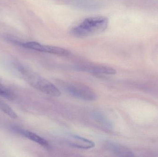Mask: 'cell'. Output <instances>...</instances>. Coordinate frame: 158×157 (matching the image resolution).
Segmentation results:
<instances>
[{
	"mask_svg": "<svg viewBox=\"0 0 158 157\" xmlns=\"http://www.w3.org/2000/svg\"><path fill=\"white\" fill-rule=\"evenodd\" d=\"M108 24V18L106 17H91L73 27L70 30V34L77 37H89L106 30Z\"/></svg>",
	"mask_w": 158,
	"mask_h": 157,
	"instance_id": "cell-1",
	"label": "cell"
},
{
	"mask_svg": "<svg viewBox=\"0 0 158 157\" xmlns=\"http://www.w3.org/2000/svg\"><path fill=\"white\" fill-rule=\"evenodd\" d=\"M19 70L24 79L34 88L54 97L61 96L60 90L48 80L24 66H19Z\"/></svg>",
	"mask_w": 158,
	"mask_h": 157,
	"instance_id": "cell-2",
	"label": "cell"
},
{
	"mask_svg": "<svg viewBox=\"0 0 158 157\" xmlns=\"http://www.w3.org/2000/svg\"><path fill=\"white\" fill-rule=\"evenodd\" d=\"M66 89L72 96L82 100L94 101L97 97L94 90L83 84L71 83L67 85Z\"/></svg>",
	"mask_w": 158,
	"mask_h": 157,
	"instance_id": "cell-3",
	"label": "cell"
},
{
	"mask_svg": "<svg viewBox=\"0 0 158 157\" xmlns=\"http://www.w3.org/2000/svg\"><path fill=\"white\" fill-rule=\"evenodd\" d=\"M18 45L33 50L56 55L67 56L70 54V52L68 50L64 48L50 45H44L35 41H29L27 42H22L20 41Z\"/></svg>",
	"mask_w": 158,
	"mask_h": 157,
	"instance_id": "cell-4",
	"label": "cell"
},
{
	"mask_svg": "<svg viewBox=\"0 0 158 157\" xmlns=\"http://www.w3.org/2000/svg\"><path fill=\"white\" fill-rule=\"evenodd\" d=\"M76 68L79 71L94 74L114 75L117 73L116 70L113 68L105 65L81 64L77 65Z\"/></svg>",
	"mask_w": 158,
	"mask_h": 157,
	"instance_id": "cell-5",
	"label": "cell"
},
{
	"mask_svg": "<svg viewBox=\"0 0 158 157\" xmlns=\"http://www.w3.org/2000/svg\"><path fill=\"white\" fill-rule=\"evenodd\" d=\"M67 140L69 145L80 149H91L94 147L95 145L93 141L78 135H71L67 139Z\"/></svg>",
	"mask_w": 158,
	"mask_h": 157,
	"instance_id": "cell-6",
	"label": "cell"
},
{
	"mask_svg": "<svg viewBox=\"0 0 158 157\" xmlns=\"http://www.w3.org/2000/svg\"><path fill=\"white\" fill-rule=\"evenodd\" d=\"M12 129L15 132L21 135L22 136L28 138L31 141L37 143L42 146L47 147L49 146L48 142L46 140L34 133L18 127H12Z\"/></svg>",
	"mask_w": 158,
	"mask_h": 157,
	"instance_id": "cell-7",
	"label": "cell"
},
{
	"mask_svg": "<svg viewBox=\"0 0 158 157\" xmlns=\"http://www.w3.org/2000/svg\"><path fill=\"white\" fill-rule=\"evenodd\" d=\"M105 146L107 149L118 156L133 157L135 156L133 152L129 148L112 142H107Z\"/></svg>",
	"mask_w": 158,
	"mask_h": 157,
	"instance_id": "cell-8",
	"label": "cell"
},
{
	"mask_svg": "<svg viewBox=\"0 0 158 157\" xmlns=\"http://www.w3.org/2000/svg\"><path fill=\"white\" fill-rule=\"evenodd\" d=\"M0 110L11 118L13 119L17 118V115L14 110L7 104L1 100H0Z\"/></svg>",
	"mask_w": 158,
	"mask_h": 157,
	"instance_id": "cell-9",
	"label": "cell"
},
{
	"mask_svg": "<svg viewBox=\"0 0 158 157\" xmlns=\"http://www.w3.org/2000/svg\"><path fill=\"white\" fill-rule=\"evenodd\" d=\"M94 117L95 118L96 120H98V121L99 122L100 124H104L105 126H107L109 127H110V124L109 121L104 115L97 112V113H95Z\"/></svg>",
	"mask_w": 158,
	"mask_h": 157,
	"instance_id": "cell-10",
	"label": "cell"
},
{
	"mask_svg": "<svg viewBox=\"0 0 158 157\" xmlns=\"http://www.w3.org/2000/svg\"><path fill=\"white\" fill-rule=\"evenodd\" d=\"M0 96L7 99H12L13 98V95L11 94V92L1 84H0Z\"/></svg>",
	"mask_w": 158,
	"mask_h": 157,
	"instance_id": "cell-11",
	"label": "cell"
}]
</instances>
